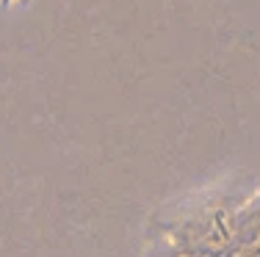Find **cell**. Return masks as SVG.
<instances>
[{
    "mask_svg": "<svg viewBox=\"0 0 260 257\" xmlns=\"http://www.w3.org/2000/svg\"><path fill=\"white\" fill-rule=\"evenodd\" d=\"M25 3H30V0H0V6H6V9L9 6H25Z\"/></svg>",
    "mask_w": 260,
    "mask_h": 257,
    "instance_id": "obj_1",
    "label": "cell"
}]
</instances>
